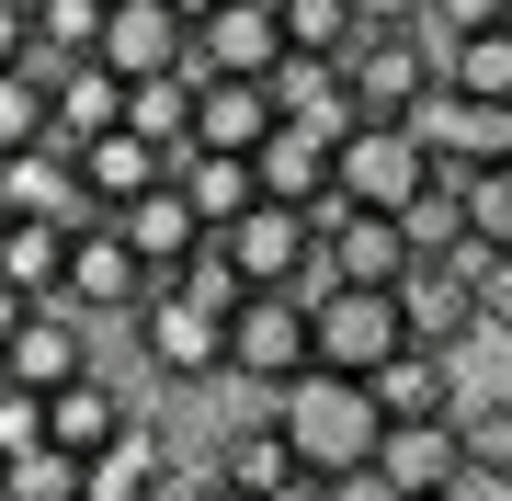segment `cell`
<instances>
[{"label": "cell", "instance_id": "1", "mask_svg": "<svg viewBox=\"0 0 512 501\" xmlns=\"http://www.w3.org/2000/svg\"><path fill=\"white\" fill-rule=\"evenodd\" d=\"M262 410H274V433L296 445V467H319V479H365V456L387 433L376 388H365V376H330V365H296Z\"/></svg>", "mask_w": 512, "mask_h": 501}, {"label": "cell", "instance_id": "2", "mask_svg": "<svg viewBox=\"0 0 512 501\" xmlns=\"http://www.w3.org/2000/svg\"><path fill=\"white\" fill-rule=\"evenodd\" d=\"M217 331H228V308H205L171 274H148V297L126 319V365L148 388H217Z\"/></svg>", "mask_w": 512, "mask_h": 501}, {"label": "cell", "instance_id": "3", "mask_svg": "<svg viewBox=\"0 0 512 501\" xmlns=\"http://www.w3.org/2000/svg\"><path fill=\"white\" fill-rule=\"evenodd\" d=\"M296 365H308V285H251L228 308V331H217V376L251 388V399H274Z\"/></svg>", "mask_w": 512, "mask_h": 501}, {"label": "cell", "instance_id": "4", "mask_svg": "<svg viewBox=\"0 0 512 501\" xmlns=\"http://www.w3.org/2000/svg\"><path fill=\"white\" fill-rule=\"evenodd\" d=\"M205 240L228 251V274H239V285H308V297L330 285V262H319V228H308V205H274V194H262V205H239L228 228H205Z\"/></svg>", "mask_w": 512, "mask_h": 501}, {"label": "cell", "instance_id": "5", "mask_svg": "<svg viewBox=\"0 0 512 501\" xmlns=\"http://www.w3.org/2000/svg\"><path fill=\"white\" fill-rule=\"evenodd\" d=\"M387 353H399V297H387V285H319L308 297V365L376 376Z\"/></svg>", "mask_w": 512, "mask_h": 501}, {"label": "cell", "instance_id": "6", "mask_svg": "<svg viewBox=\"0 0 512 501\" xmlns=\"http://www.w3.org/2000/svg\"><path fill=\"white\" fill-rule=\"evenodd\" d=\"M330 183H342L353 205H376V217H399V205L433 183V160H421V137H410V114H365V126L330 149Z\"/></svg>", "mask_w": 512, "mask_h": 501}, {"label": "cell", "instance_id": "7", "mask_svg": "<svg viewBox=\"0 0 512 501\" xmlns=\"http://www.w3.org/2000/svg\"><path fill=\"white\" fill-rule=\"evenodd\" d=\"M365 490H376V501H456V490H467L456 422H387L376 456H365Z\"/></svg>", "mask_w": 512, "mask_h": 501}, {"label": "cell", "instance_id": "8", "mask_svg": "<svg viewBox=\"0 0 512 501\" xmlns=\"http://www.w3.org/2000/svg\"><path fill=\"white\" fill-rule=\"evenodd\" d=\"M137 297H148V262L114 240L103 217H92V228H69V274H57V308H80L92 331H126V319H137Z\"/></svg>", "mask_w": 512, "mask_h": 501}, {"label": "cell", "instance_id": "9", "mask_svg": "<svg viewBox=\"0 0 512 501\" xmlns=\"http://www.w3.org/2000/svg\"><path fill=\"white\" fill-rule=\"evenodd\" d=\"M342 80H353V114H410L444 80V46L421 35V23H387V35H365L342 57Z\"/></svg>", "mask_w": 512, "mask_h": 501}, {"label": "cell", "instance_id": "10", "mask_svg": "<svg viewBox=\"0 0 512 501\" xmlns=\"http://www.w3.org/2000/svg\"><path fill=\"white\" fill-rule=\"evenodd\" d=\"M410 137H421V160L433 171H490V160H512V103H467V92H421L410 103Z\"/></svg>", "mask_w": 512, "mask_h": 501}, {"label": "cell", "instance_id": "11", "mask_svg": "<svg viewBox=\"0 0 512 501\" xmlns=\"http://www.w3.org/2000/svg\"><path fill=\"white\" fill-rule=\"evenodd\" d=\"M80 365H103V331H92L80 308H57V297L23 308L12 342H0V388H69Z\"/></svg>", "mask_w": 512, "mask_h": 501}, {"label": "cell", "instance_id": "12", "mask_svg": "<svg viewBox=\"0 0 512 501\" xmlns=\"http://www.w3.org/2000/svg\"><path fill=\"white\" fill-rule=\"evenodd\" d=\"M274 57H285L274 0H217L183 46V80H274Z\"/></svg>", "mask_w": 512, "mask_h": 501}, {"label": "cell", "instance_id": "13", "mask_svg": "<svg viewBox=\"0 0 512 501\" xmlns=\"http://www.w3.org/2000/svg\"><path fill=\"white\" fill-rule=\"evenodd\" d=\"M399 342H421V353H478L490 331H478V285L456 274V262H410L399 285Z\"/></svg>", "mask_w": 512, "mask_h": 501}, {"label": "cell", "instance_id": "14", "mask_svg": "<svg viewBox=\"0 0 512 501\" xmlns=\"http://www.w3.org/2000/svg\"><path fill=\"white\" fill-rule=\"evenodd\" d=\"M183 46H194V23L171 12V0H114V12H103V46H92V57H103V69L137 92V80H171V69H183Z\"/></svg>", "mask_w": 512, "mask_h": 501}, {"label": "cell", "instance_id": "15", "mask_svg": "<svg viewBox=\"0 0 512 501\" xmlns=\"http://www.w3.org/2000/svg\"><path fill=\"white\" fill-rule=\"evenodd\" d=\"M365 388H376L387 422H456V399H467V353H421V342H399V353L365 376Z\"/></svg>", "mask_w": 512, "mask_h": 501}, {"label": "cell", "instance_id": "16", "mask_svg": "<svg viewBox=\"0 0 512 501\" xmlns=\"http://www.w3.org/2000/svg\"><path fill=\"white\" fill-rule=\"evenodd\" d=\"M126 126V80L103 69V57H57L46 69V149H80V137Z\"/></svg>", "mask_w": 512, "mask_h": 501}, {"label": "cell", "instance_id": "17", "mask_svg": "<svg viewBox=\"0 0 512 501\" xmlns=\"http://www.w3.org/2000/svg\"><path fill=\"white\" fill-rule=\"evenodd\" d=\"M274 114L296 137H319V149H342L365 114H353V80L330 69V57H274Z\"/></svg>", "mask_w": 512, "mask_h": 501}, {"label": "cell", "instance_id": "18", "mask_svg": "<svg viewBox=\"0 0 512 501\" xmlns=\"http://www.w3.org/2000/svg\"><path fill=\"white\" fill-rule=\"evenodd\" d=\"M0 205H12V217H46V228H92L103 205L80 194V160L69 149H12L0 160Z\"/></svg>", "mask_w": 512, "mask_h": 501}, {"label": "cell", "instance_id": "19", "mask_svg": "<svg viewBox=\"0 0 512 501\" xmlns=\"http://www.w3.org/2000/svg\"><path fill=\"white\" fill-rule=\"evenodd\" d=\"M103 228H114V240H126V251L148 262V274H171V262H183V251L205 240V217H194L183 194H171V171H160V183H148V194H126V205H103Z\"/></svg>", "mask_w": 512, "mask_h": 501}, {"label": "cell", "instance_id": "20", "mask_svg": "<svg viewBox=\"0 0 512 501\" xmlns=\"http://www.w3.org/2000/svg\"><path fill=\"white\" fill-rule=\"evenodd\" d=\"M274 126H285L274 80H194V137H183V149H239V160H251Z\"/></svg>", "mask_w": 512, "mask_h": 501}, {"label": "cell", "instance_id": "21", "mask_svg": "<svg viewBox=\"0 0 512 501\" xmlns=\"http://www.w3.org/2000/svg\"><path fill=\"white\" fill-rule=\"evenodd\" d=\"M319 262H330V285H399V274H410V240H399V217L353 205V217L319 240Z\"/></svg>", "mask_w": 512, "mask_h": 501}, {"label": "cell", "instance_id": "22", "mask_svg": "<svg viewBox=\"0 0 512 501\" xmlns=\"http://www.w3.org/2000/svg\"><path fill=\"white\" fill-rule=\"evenodd\" d=\"M69 160H80V194H92V205H126V194H148V183L171 171V149H148L137 126H103V137H80Z\"/></svg>", "mask_w": 512, "mask_h": 501}, {"label": "cell", "instance_id": "23", "mask_svg": "<svg viewBox=\"0 0 512 501\" xmlns=\"http://www.w3.org/2000/svg\"><path fill=\"white\" fill-rule=\"evenodd\" d=\"M171 194H183L205 228H228L239 205H262V171L239 160V149H171Z\"/></svg>", "mask_w": 512, "mask_h": 501}, {"label": "cell", "instance_id": "24", "mask_svg": "<svg viewBox=\"0 0 512 501\" xmlns=\"http://www.w3.org/2000/svg\"><path fill=\"white\" fill-rule=\"evenodd\" d=\"M456 445H467V479H478V490H512V388H478V376H467Z\"/></svg>", "mask_w": 512, "mask_h": 501}, {"label": "cell", "instance_id": "25", "mask_svg": "<svg viewBox=\"0 0 512 501\" xmlns=\"http://www.w3.org/2000/svg\"><path fill=\"white\" fill-rule=\"evenodd\" d=\"M57 274H69V228H46V217H0V285H12L23 308H46Z\"/></svg>", "mask_w": 512, "mask_h": 501}, {"label": "cell", "instance_id": "26", "mask_svg": "<svg viewBox=\"0 0 512 501\" xmlns=\"http://www.w3.org/2000/svg\"><path fill=\"white\" fill-rule=\"evenodd\" d=\"M399 240H410V262H444L467 240V183H456V171H433V183L399 205Z\"/></svg>", "mask_w": 512, "mask_h": 501}, {"label": "cell", "instance_id": "27", "mask_svg": "<svg viewBox=\"0 0 512 501\" xmlns=\"http://www.w3.org/2000/svg\"><path fill=\"white\" fill-rule=\"evenodd\" d=\"M23 12H35V46H23V69H57V57H92L103 46V0H23Z\"/></svg>", "mask_w": 512, "mask_h": 501}, {"label": "cell", "instance_id": "28", "mask_svg": "<svg viewBox=\"0 0 512 501\" xmlns=\"http://www.w3.org/2000/svg\"><path fill=\"white\" fill-rule=\"evenodd\" d=\"M274 23H285V57H330V69H342V57L365 46L353 0H274Z\"/></svg>", "mask_w": 512, "mask_h": 501}, {"label": "cell", "instance_id": "29", "mask_svg": "<svg viewBox=\"0 0 512 501\" xmlns=\"http://www.w3.org/2000/svg\"><path fill=\"white\" fill-rule=\"evenodd\" d=\"M444 92H467V103H512V23L444 46Z\"/></svg>", "mask_w": 512, "mask_h": 501}, {"label": "cell", "instance_id": "30", "mask_svg": "<svg viewBox=\"0 0 512 501\" xmlns=\"http://www.w3.org/2000/svg\"><path fill=\"white\" fill-rule=\"evenodd\" d=\"M126 126L148 137V149H183V137H194V80L183 69H171V80H137V92H126Z\"/></svg>", "mask_w": 512, "mask_h": 501}, {"label": "cell", "instance_id": "31", "mask_svg": "<svg viewBox=\"0 0 512 501\" xmlns=\"http://www.w3.org/2000/svg\"><path fill=\"white\" fill-rule=\"evenodd\" d=\"M0 490L12 501H80V456L69 445H23V456H0Z\"/></svg>", "mask_w": 512, "mask_h": 501}, {"label": "cell", "instance_id": "32", "mask_svg": "<svg viewBox=\"0 0 512 501\" xmlns=\"http://www.w3.org/2000/svg\"><path fill=\"white\" fill-rule=\"evenodd\" d=\"M456 183H467V240H478V251H512V160L456 171Z\"/></svg>", "mask_w": 512, "mask_h": 501}, {"label": "cell", "instance_id": "33", "mask_svg": "<svg viewBox=\"0 0 512 501\" xmlns=\"http://www.w3.org/2000/svg\"><path fill=\"white\" fill-rule=\"evenodd\" d=\"M12 149H46V80L35 69H0V160Z\"/></svg>", "mask_w": 512, "mask_h": 501}, {"label": "cell", "instance_id": "34", "mask_svg": "<svg viewBox=\"0 0 512 501\" xmlns=\"http://www.w3.org/2000/svg\"><path fill=\"white\" fill-rule=\"evenodd\" d=\"M421 35H433V46H456V35H490V23H512V0H421Z\"/></svg>", "mask_w": 512, "mask_h": 501}, {"label": "cell", "instance_id": "35", "mask_svg": "<svg viewBox=\"0 0 512 501\" xmlns=\"http://www.w3.org/2000/svg\"><path fill=\"white\" fill-rule=\"evenodd\" d=\"M46 445V388H0V456Z\"/></svg>", "mask_w": 512, "mask_h": 501}, {"label": "cell", "instance_id": "36", "mask_svg": "<svg viewBox=\"0 0 512 501\" xmlns=\"http://www.w3.org/2000/svg\"><path fill=\"white\" fill-rule=\"evenodd\" d=\"M478 331H490V342L512 331V251L490 262V274H478Z\"/></svg>", "mask_w": 512, "mask_h": 501}, {"label": "cell", "instance_id": "37", "mask_svg": "<svg viewBox=\"0 0 512 501\" xmlns=\"http://www.w3.org/2000/svg\"><path fill=\"white\" fill-rule=\"evenodd\" d=\"M23 46H35V12H23V0H0V69H23Z\"/></svg>", "mask_w": 512, "mask_h": 501}, {"label": "cell", "instance_id": "38", "mask_svg": "<svg viewBox=\"0 0 512 501\" xmlns=\"http://www.w3.org/2000/svg\"><path fill=\"white\" fill-rule=\"evenodd\" d=\"M274 501H353V479H319V467H296V479H285Z\"/></svg>", "mask_w": 512, "mask_h": 501}, {"label": "cell", "instance_id": "39", "mask_svg": "<svg viewBox=\"0 0 512 501\" xmlns=\"http://www.w3.org/2000/svg\"><path fill=\"white\" fill-rule=\"evenodd\" d=\"M421 0H353V23H365V35H387V23H410Z\"/></svg>", "mask_w": 512, "mask_h": 501}, {"label": "cell", "instance_id": "40", "mask_svg": "<svg viewBox=\"0 0 512 501\" xmlns=\"http://www.w3.org/2000/svg\"><path fill=\"white\" fill-rule=\"evenodd\" d=\"M194 501H262V490H239V479H217V467H205V479H194Z\"/></svg>", "mask_w": 512, "mask_h": 501}, {"label": "cell", "instance_id": "41", "mask_svg": "<svg viewBox=\"0 0 512 501\" xmlns=\"http://www.w3.org/2000/svg\"><path fill=\"white\" fill-rule=\"evenodd\" d=\"M12 319H23V297H12V285H0V342H12Z\"/></svg>", "mask_w": 512, "mask_h": 501}, {"label": "cell", "instance_id": "42", "mask_svg": "<svg viewBox=\"0 0 512 501\" xmlns=\"http://www.w3.org/2000/svg\"><path fill=\"white\" fill-rule=\"evenodd\" d=\"M171 12H183V23H205V12H217V0H171Z\"/></svg>", "mask_w": 512, "mask_h": 501}, {"label": "cell", "instance_id": "43", "mask_svg": "<svg viewBox=\"0 0 512 501\" xmlns=\"http://www.w3.org/2000/svg\"><path fill=\"white\" fill-rule=\"evenodd\" d=\"M456 501H512V490H478V479H467V490H456Z\"/></svg>", "mask_w": 512, "mask_h": 501}, {"label": "cell", "instance_id": "44", "mask_svg": "<svg viewBox=\"0 0 512 501\" xmlns=\"http://www.w3.org/2000/svg\"><path fill=\"white\" fill-rule=\"evenodd\" d=\"M501 353H512V331H501Z\"/></svg>", "mask_w": 512, "mask_h": 501}, {"label": "cell", "instance_id": "45", "mask_svg": "<svg viewBox=\"0 0 512 501\" xmlns=\"http://www.w3.org/2000/svg\"><path fill=\"white\" fill-rule=\"evenodd\" d=\"M0 217H12V205H0Z\"/></svg>", "mask_w": 512, "mask_h": 501}, {"label": "cell", "instance_id": "46", "mask_svg": "<svg viewBox=\"0 0 512 501\" xmlns=\"http://www.w3.org/2000/svg\"><path fill=\"white\" fill-rule=\"evenodd\" d=\"M103 12H114V0H103Z\"/></svg>", "mask_w": 512, "mask_h": 501}, {"label": "cell", "instance_id": "47", "mask_svg": "<svg viewBox=\"0 0 512 501\" xmlns=\"http://www.w3.org/2000/svg\"><path fill=\"white\" fill-rule=\"evenodd\" d=\"M160 501H171V490H160Z\"/></svg>", "mask_w": 512, "mask_h": 501}]
</instances>
